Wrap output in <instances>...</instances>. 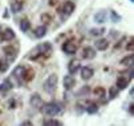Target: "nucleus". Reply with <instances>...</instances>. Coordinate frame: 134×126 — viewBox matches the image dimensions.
Wrapping results in <instances>:
<instances>
[{
	"label": "nucleus",
	"mask_w": 134,
	"mask_h": 126,
	"mask_svg": "<svg viewBox=\"0 0 134 126\" xmlns=\"http://www.w3.org/2000/svg\"><path fill=\"white\" fill-rule=\"evenodd\" d=\"M94 75V70L91 67H88V66H86V67H82L81 68V78L83 79V81H88L91 76Z\"/></svg>",
	"instance_id": "11"
},
{
	"label": "nucleus",
	"mask_w": 134,
	"mask_h": 126,
	"mask_svg": "<svg viewBox=\"0 0 134 126\" xmlns=\"http://www.w3.org/2000/svg\"><path fill=\"white\" fill-rule=\"evenodd\" d=\"M52 51V46L51 43L46 42V43H42V44H38L35 48H32L30 55H28V58L31 61H35L38 58H40V56H44L46 54H50Z\"/></svg>",
	"instance_id": "1"
},
{
	"label": "nucleus",
	"mask_w": 134,
	"mask_h": 126,
	"mask_svg": "<svg viewBox=\"0 0 134 126\" xmlns=\"http://www.w3.org/2000/svg\"><path fill=\"white\" fill-rule=\"evenodd\" d=\"M127 83H129V81H127L126 78H124V76H119V78H118V81H117L115 87H117L118 90H125V89L127 87Z\"/></svg>",
	"instance_id": "19"
},
{
	"label": "nucleus",
	"mask_w": 134,
	"mask_h": 126,
	"mask_svg": "<svg viewBox=\"0 0 134 126\" xmlns=\"http://www.w3.org/2000/svg\"><path fill=\"white\" fill-rule=\"evenodd\" d=\"M12 87H14V85L11 82V79H4L2 82V85H0V93H7V91H9Z\"/></svg>",
	"instance_id": "17"
},
{
	"label": "nucleus",
	"mask_w": 134,
	"mask_h": 126,
	"mask_svg": "<svg viewBox=\"0 0 134 126\" xmlns=\"http://www.w3.org/2000/svg\"><path fill=\"white\" fill-rule=\"evenodd\" d=\"M0 32H2V27H0Z\"/></svg>",
	"instance_id": "36"
},
{
	"label": "nucleus",
	"mask_w": 134,
	"mask_h": 126,
	"mask_svg": "<svg viewBox=\"0 0 134 126\" xmlns=\"http://www.w3.org/2000/svg\"><path fill=\"white\" fill-rule=\"evenodd\" d=\"M34 78V71L32 70H26V73H24V78H23V81H31V79Z\"/></svg>",
	"instance_id": "27"
},
{
	"label": "nucleus",
	"mask_w": 134,
	"mask_h": 126,
	"mask_svg": "<svg viewBox=\"0 0 134 126\" xmlns=\"http://www.w3.org/2000/svg\"><path fill=\"white\" fill-rule=\"evenodd\" d=\"M88 91H90V89H88V87H83L82 90H79V91H78V93H76V95H79V97H83L86 93H88Z\"/></svg>",
	"instance_id": "30"
},
{
	"label": "nucleus",
	"mask_w": 134,
	"mask_h": 126,
	"mask_svg": "<svg viewBox=\"0 0 134 126\" xmlns=\"http://www.w3.org/2000/svg\"><path fill=\"white\" fill-rule=\"evenodd\" d=\"M63 86L66 90H71L74 86H75V79L72 75H66L63 78Z\"/></svg>",
	"instance_id": "14"
},
{
	"label": "nucleus",
	"mask_w": 134,
	"mask_h": 126,
	"mask_svg": "<svg viewBox=\"0 0 134 126\" xmlns=\"http://www.w3.org/2000/svg\"><path fill=\"white\" fill-rule=\"evenodd\" d=\"M127 51H131L133 52V50H134V43H133V38H131V40L129 42V44H127Z\"/></svg>",
	"instance_id": "32"
},
{
	"label": "nucleus",
	"mask_w": 134,
	"mask_h": 126,
	"mask_svg": "<svg viewBox=\"0 0 134 126\" xmlns=\"http://www.w3.org/2000/svg\"><path fill=\"white\" fill-rule=\"evenodd\" d=\"M129 113L131 114V116L134 114V105H133V103H131V105H130V107H129Z\"/></svg>",
	"instance_id": "34"
},
{
	"label": "nucleus",
	"mask_w": 134,
	"mask_h": 126,
	"mask_svg": "<svg viewBox=\"0 0 134 126\" xmlns=\"http://www.w3.org/2000/svg\"><path fill=\"white\" fill-rule=\"evenodd\" d=\"M43 126H62V122L57 119H48L43 122Z\"/></svg>",
	"instance_id": "25"
},
{
	"label": "nucleus",
	"mask_w": 134,
	"mask_h": 126,
	"mask_svg": "<svg viewBox=\"0 0 134 126\" xmlns=\"http://www.w3.org/2000/svg\"><path fill=\"white\" fill-rule=\"evenodd\" d=\"M40 18H42V21H46V23H48V21L51 20V16H50L48 14H43Z\"/></svg>",
	"instance_id": "31"
},
{
	"label": "nucleus",
	"mask_w": 134,
	"mask_h": 126,
	"mask_svg": "<svg viewBox=\"0 0 134 126\" xmlns=\"http://www.w3.org/2000/svg\"><path fill=\"white\" fill-rule=\"evenodd\" d=\"M94 46H95L97 50L105 51V50H107V47H109V40L105 39V38H98V39L94 42Z\"/></svg>",
	"instance_id": "8"
},
{
	"label": "nucleus",
	"mask_w": 134,
	"mask_h": 126,
	"mask_svg": "<svg viewBox=\"0 0 134 126\" xmlns=\"http://www.w3.org/2000/svg\"><path fill=\"white\" fill-rule=\"evenodd\" d=\"M8 70V63L7 62H3V61H0V71L4 73Z\"/></svg>",
	"instance_id": "29"
},
{
	"label": "nucleus",
	"mask_w": 134,
	"mask_h": 126,
	"mask_svg": "<svg viewBox=\"0 0 134 126\" xmlns=\"http://www.w3.org/2000/svg\"><path fill=\"white\" fill-rule=\"evenodd\" d=\"M57 86H58V74H50L46 81L43 82V89L46 93H50L52 94L55 90H57Z\"/></svg>",
	"instance_id": "3"
},
{
	"label": "nucleus",
	"mask_w": 134,
	"mask_h": 126,
	"mask_svg": "<svg viewBox=\"0 0 134 126\" xmlns=\"http://www.w3.org/2000/svg\"><path fill=\"white\" fill-rule=\"evenodd\" d=\"M42 113L44 116H48V117H55V116H59V114L63 113V106L59 102H48V103L43 105L42 106Z\"/></svg>",
	"instance_id": "2"
},
{
	"label": "nucleus",
	"mask_w": 134,
	"mask_h": 126,
	"mask_svg": "<svg viewBox=\"0 0 134 126\" xmlns=\"http://www.w3.org/2000/svg\"><path fill=\"white\" fill-rule=\"evenodd\" d=\"M26 70H27V68L24 67V66H16L15 68H14V71H12V75L18 79V81H19V83L21 85V83H23V78H24V73H26Z\"/></svg>",
	"instance_id": "5"
},
{
	"label": "nucleus",
	"mask_w": 134,
	"mask_h": 126,
	"mask_svg": "<svg viewBox=\"0 0 134 126\" xmlns=\"http://www.w3.org/2000/svg\"><path fill=\"white\" fill-rule=\"evenodd\" d=\"M105 32H106L105 28H91L90 30V35H93V36H100V35H103Z\"/></svg>",
	"instance_id": "24"
},
{
	"label": "nucleus",
	"mask_w": 134,
	"mask_h": 126,
	"mask_svg": "<svg viewBox=\"0 0 134 126\" xmlns=\"http://www.w3.org/2000/svg\"><path fill=\"white\" fill-rule=\"evenodd\" d=\"M74 9H75V4H74L72 2H66V3H63V6L59 8V14H60V16H62V20H66L69 16H71L72 12H74Z\"/></svg>",
	"instance_id": "4"
},
{
	"label": "nucleus",
	"mask_w": 134,
	"mask_h": 126,
	"mask_svg": "<svg viewBox=\"0 0 134 126\" xmlns=\"http://www.w3.org/2000/svg\"><path fill=\"white\" fill-rule=\"evenodd\" d=\"M110 20H111V21H114V23H118V21L122 20V16L118 15L114 9H110Z\"/></svg>",
	"instance_id": "23"
},
{
	"label": "nucleus",
	"mask_w": 134,
	"mask_h": 126,
	"mask_svg": "<svg viewBox=\"0 0 134 126\" xmlns=\"http://www.w3.org/2000/svg\"><path fill=\"white\" fill-rule=\"evenodd\" d=\"M62 50H63V52H66V54L74 55V54L76 52L78 47H76V44L72 43V42H64L63 46H62Z\"/></svg>",
	"instance_id": "7"
},
{
	"label": "nucleus",
	"mask_w": 134,
	"mask_h": 126,
	"mask_svg": "<svg viewBox=\"0 0 134 126\" xmlns=\"http://www.w3.org/2000/svg\"><path fill=\"white\" fill-rule=\"evenodd\" d=\"M106 18H107V12L105 9H100L94 15V21L95 23H105L106 21Z\"/></svg>",
	"instance_id": "15"
},
{
	"label": "nucleus",
	"mask_w": 134,
	"mask_h": 126,
	"mask_svg": "<svg viewBox=\"0 0 134 126\" xmlns=\"http://www.w3.org/2000/svg\"><path fill=\"white\" fill-rule=\"evenodd\" d=\"M30 105H31L34 109H42V106H43L44 103H43L42 97H40L38 93H35V94H32L31 98H30Z\"/></svg>",
	"instance_id": "6"
},
{
	"label": "nucleus",
	"mask_w": 134,
	"mask_h": 126,
	"mask_svg": "<svg viewBox=\"0 0 134 126\" xmlns=\"http://www.w3.org/2000/svg\"><path fill=\"white\" fill-rule=\"evenodd\" d=\"M14 39H15V32H14V30L5 28L4 31H2V40L9 42V40H14Z\"/></svg>",
	"instance_id": "12"
},
{
	"label": "nucleus",
	"mask_w": 134,
	"mask_h": 126,
	"mask_svg": "<svg viewBox=\"0 0 134 126\" xmlns=\"http://www.w3.org/2000/svg\"><path fill=\"white\" fill-rule=\"evenodd\" d=\"M19 27H20V30L23 31V32H27V31L31 28V21H30L28 19H21Z\"/></svg>",
	"instance_id": "20"
},
{
	"label": "nucleus",
	"mask_w": 134,
	"mask_h": 126,
	"mask_svg": "<svg viewBox=\"0 0 134 126\" xmlns=\"http://www.w3.org/2000/svg\"><path fill=\"white\" fill-rule=\"evenodd\" d=\"M15 107V101H11L9 102V109H14Z\"/></svg>",
	"instance_id": "35"
},
{
	"label": "nucleus",
	"mask_w": 134,
	"mask_h": 126,
	"mask_svg": "<svg viewBox=\"0 0 134 126\" xmlns=\"http://www.w3.org/2000/svg\"><path fill=\"white\" fill-rule=\"evenodd\" d=\"M3 51L5 52L7 58H8V62L14 61L16 58V48H14V46H5V47H3Z\"/></svg>",
	"instance_id": "9"
},
{
	"label": "nucleus",
	"mask_w": 134,
	"mask_h": 126,
	"mask_svg": "<svg viewBox=\"0 0 134 126\" xmlns=\"http://www.w3.org/2000/svg\"><path fill=\"white\" fill-rule=\"evenodd\" d=\"M86 111L88 114H95L98 111V105L94 103V102H88V105L86 106Z\"/></svg>",
	"instance_id": "22"
},
{
	"label": "nucleus",
	"mask_w": 134,
	"mask_h": 126,
	"mask_svg": "<svg viewBox=\"0 0 134 126\" xmlns=\"http://www.w3.org/2000/svg\"><path fill=\"white\" fill-rule=\"evenodd\" d=\"M46 34H47V27L46 26H39V27L35 28V31H34V35H35V38H38V39L44 38Z\"/></svg>",
	"instance_id": "16"
},
{
	"label": "nucleus",
	"mask_w": 134,
	"mask_h": 126,
	"mask_svg": "<svg viewBox=\"0 0 134 126\" xmlns=\"http://www.w3.org/2000/svg\"><path fill=\"white\" fill-rule=\"evenodd\" d=\"M81 68V62L78 59H71L69 62V66H67V70H69L70 74H75L78 73V70Z\"/></svg>",
	"instance_id": "10"
},
{
	"label": "nucleus",
	"mask_w": 134,
	"mask_h": 126,
	"mask_svg": "<svg viewBox=\"0 0 134 126\" xmlns=\"http://www.w3.org/2000/svg\"><path fill=\"white\" fill-rule=\"evenodd\" d=\"M130 2H131V3H133V2H134V0H130Z\"/></svg>",
	"instance_id": "37"
},
{
	"label": "nucleus",
	"mask_w": 134,
	"mask_h": 126,
	"mask_svg": "<svg viewBox=\"0 0 134 126\" xmlns=\"http://www.w3.org/2000/svg\"><path fill=\"white\" fill-rule=\"evenodd\" d=\"M94 94H95L97 97H99V98H103V95H105V90H103L102 87H97V89L94 90Z\"/></svg>",
	"instance_id": "28"
},
{
	"label": "nucleus",
	"mask_w": 134,
	"mask_h": 126,
	"mask_svg": "<svg viewBox=\"0 0 134 126\" xmlns=\"http://www.w3.org/2000/svg\"><path fill=\"white\" fill-rule=\"evenodd\" d=\"M118 89L115 87V86H113V87H110V91H109V99H114L117 95H118Z\"/></svg>",
	"instance_id": "26"
},
{
	"label": "nucleus",
	"mask_w": 134,
	"mask_h": 126,
	"mask_svg": "<svg viewBox=\"0 0 134 126\" xmlns=\"http://www.w3.org/2000/svg\"><path fill=\"white\" fill-rule=\"evenodd\" d=\"M19 126H34V125H32L31 121H24V122H21Z\"/></svg>",
	"instance_id": "33"
},
{
	"label": "nucleus",
	"mask_w": 134,
	"mask_h": 126,
	"mask_svg": "<svg viewBox=\"0 0 134 126\" xmlns=\"http://www.w3.org/2000/svg\"><path fill=\"white\" fill-rule=\"evenodd\" d=\"M97 56V52H95V48H93V47H85L83 48V58L85 59H88V61H91V59H94Z\"/></svg>",
	"instance_id": "13"
},
{
	"label": "nucleus",
	"mask_w": 134,
	"mask_h": 126,
	"mask_svg": "<svg viewBox=\"0 0 134 126\" xmlns=\"http://www.w3.org/2000/svg\"><path fill=\"white\" fill-rule=\"evenodd\" d=\"M133 61H134V55L133 52L127 56H125V58H122L121 59V64H124V66H133Z\"/></svg>",
	"instance_id": "21"
},
{
	"label": "nucleus",
	"mask_w": 134,
	"mask_h": 126,
	"mask_svg": "<svg viewBox=\"0 0 134 126\" xmlns=\"http://www.w3.org/2000/svg\"><path fill=\"white\" fill-rule=\"evenodd\" d=\"M21 9H23V2H21V0H15V2H12V4H11V11H12L14 14L20 12Z\"/></svg>",
	"instance_id": "18"
}]
</instances>
